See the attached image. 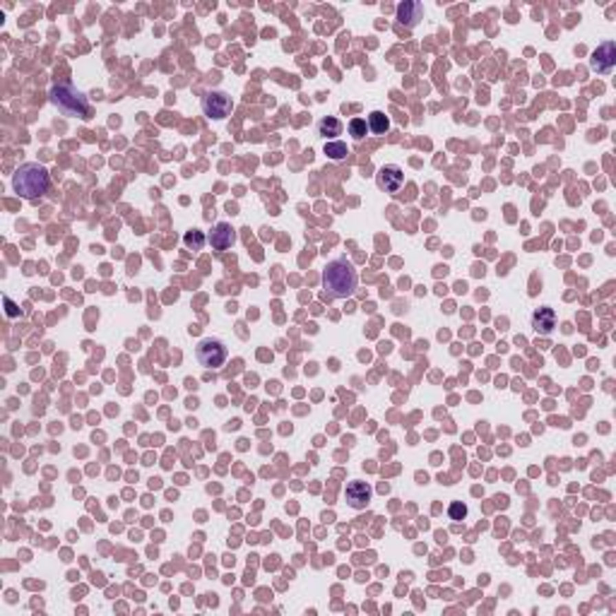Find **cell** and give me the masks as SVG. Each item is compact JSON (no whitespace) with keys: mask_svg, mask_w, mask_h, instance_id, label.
I'll use <instances>...</instances> for the list:
<instances>
[{"mask_svg":"<svg viewBox=\"0 0 616 616\" xmlns=\"http://www.w3.org/2000/svg\"><path fill=\"white\" fill-rule=\"evenodd\" d=\"M356 284H359L356 270L346 258L330 260V263L325 265V270H322V289H325L332 298L354 296Z\"/></svg>","mask_w":616,"mask_h":616,"instance_id":"obj_1","label":"cell"},{"mask_svg":"<svg viewBox=\"0 0 616 616\" xmlns=\"http://www.w3.org/2000/svg\"><path fill=\"white\" fill-rule=\"evenodd\" d=\"M12 188L24 200H38L48 190V171L36 162H27L14 171Z\"/></svg>","mask_w":616,"mask_h":616,"instance_id":"obj_2","label":"cell"},{"mask_svg":"<svg viewBox=\"0 0 616 616\" xmlns=\"http://www.w3.org/2000/svg\"><path fill=\"white\" fill-rule=\"evenodd\" d=\"M51 101H53V106H58V111H60L63 116H67V118H87V111H89L87 96L82 94L80 89H75L72 85L53 87Z\"/></svg>","mask_w":616,"mask_h":616,"instance_id":"obj_3","label":"cell"},{"mask_svg":"<svg viewBox=\"0 0 616 616\" xmlns=\"http://www.w3.org/2000/svg\"><path fill=\"white\" fill-rule=\"evenodd\" d=\"M195 359L200 361V366H205V368H221L226 361L224 342L212 340V337L200 340V344H197V349H195Z\"/></svg>","mask_w":616,"mask_h":616,"instance_id":"obj_4","label":"cell"},{"mask_svg":"<svg viewBox=\"0 0 616 616\" xmlns=\"http://www.w3.org/2000/svg\"><path fill=\"white\" fill-rule=\"evenodd\" d=\"M202 113L207 116V118H214V120H221L226 118V116H231V111H234V101H231V96L226 94V91H207L205 96H202Z\"/></svg>","mask_w":616,"mask_h":616,"instance_id":"obj_5","label":"cell"},{"mask_svg":"<svg viewBox=\"0 0 616 616\" xmlns=\"http://www.w3.org/2000/svg\"><path fill=\"white\" fill-rule=\"evenodd\" d=\"M375 183H378L380 190L390 192V195H395V192H399V188L404 186V173L399 166H395V164H388V166H380L378 173H375Z\"/></svg>","mask_w":616,"mask_h":616,"instance_id":"obj_6","label":"cell"},{"mask_svg":"<svg viewBox=\"0 0 616 616\" xmlns=\"http://www.w3.org/2000/svg\"><path fill=\"white\" fill-rule=\"evenodd\" d=\"M344 496H346V503H349L351 508L361 510V508H366V505L371 503V496H373V489H371V486L366 484V481L354 479V481H349V484H346Z\"/></svg>","mask_w":616,"mask_h":616,"instance_id":"obj_7","label":"cell"},{"mask_svg":"<svg viewBox=\"0 0 616 616\" xmlns=\"http://www.w3.org/2000/svg\"><path fill=\"white\" fill-rule=\"evenodd\" d=\"M529 325H532V330L539 337H549L553 332V327H556V313H553V308L549 306L537 308L532 313V318H529Z\"/></svg>","mask_w":616,"mask_h":616,"instance_id":"obj_8","label":"cell"},{"mask_svg":"<svg viewBox=\"0 0 616 616\" xmlns=\"http://www.w3.org/2000/svg\"><path fill=\"white\" fill-rule=\"evenodd\" d=\"M614 65H616V46L611 41L602 43V46L592 53V67H595L597 72H602V75H606V72L614 70Z\"/></svg>","mask_w":616,"mask_h":616,"instance_id":"obj_9","label":"cell"},{"mask_svg":"<svg viewBox=\"0 0 616 616\" xmlns=\"http://www.w3.org/2000/svg\"><path fill=\"white\" fill-rule=\"evenodd\" d=\"M236 241L234 236V229H231V224H226V221H219V224H214V229H212L210 234V243L214 250H226L231 248Z\"/></svg>","mask_w":616,"mask_h":616,"instance_id":"obj_10","label":"cell"},{"mask_svg":"<svg viewBox=\"0 0 616 616\" xmlns=\"http://www.w3.org/2000/svg\"><path fill=\"white\" fill-rule=\"evenodd\" d=\"M421 14H424V8H421V3H417V0H407V3L397 5V19L404 24V27H417Z\"/></svg>","mask_w":616,"mask_h":616,"instance_id":"obj_11","label":"cell"},{"mask_svg":"<svg viewBox=\"0 0 616 616\" xmlns=\"http://www.w3.org/2000/svg\"><path fill=\"white\" fill-rule=\"evenodd\" d=\"M342 133V123L340 118H335V116H327V118L318 120V135H322V138H337V135Z\"/></svg>","mask_w":616,"mask_h":616,"instance_id":"obj_12","label":"cell"},{"mask_svg":"<svg viewBox=\"0 0 616 616\" xmlns=\"http://www.w3.org/2000/svg\"><path fill=\"white\" fill-rule=\"evenodd\" d=\"M366 123H368L371 133H375V135H385L390 130V118L383 113V111H373V113L368 116V120H366Z\"/></svg>","mask_w":616,"mask_h":616,"instance_id":"obj_13","label":"cell"},{"mask_svg":"<svg viewBox=\"0 0 616 616\" xmlns=\"http://www.w3.org/2000/svg\"><path fill=\"white\" fill-rule=\"evenodd\" d=\"M322 152H325V157L332 159V162H342V159L349 154V149H346L344 142L335 140V142H325V149H322Z\"/></svg>","mask_w":616,"mask_h":616,"instance_id":"obj_14","label":"cell"},{"mask_svg":"<svg viewBox=\"0 0 616 616\" xmlns=\"http://www.w3.org/2000/svg\"><path fill=\"white\" fill-rule=\"evenodd\" d=\"M183 243H186L190 250H200L202 245H205V234H202V231H197V229L186 231V236H183Z\"/></svg>","mask_w":616,"mask_h":616,"instance_id":"obj_15","label":"cell"},{"mask_svg":"<svg viewBox=\"0 0 616 616\" xmlns=\"http://www.w3.org/2000/svg\"><path fill=\"white\" fill-rule=\"evenodd\" d=\"M346 130H349V135L354 140H364L366 133H368V123H366L364 118H351L349 125H346Z\"/></svg>","mask_w":616,"mask_h":616,"instance_id":"obj_16","label":"cell"},{"mask_svg":"<svg viewBox=\"0 0 616 616\" xmlns=\"http://www.w3.org/2000/svg\"><path fill=\"white\" fill-rule=\"evenodd\" d=\"M467 505L462 503V500H452L450 508H448V515H450V520H465L467 518Z\"/></svg>","mask_w":616,"mask_h":616,"instance_id":"obj_17","label":"cell"},{"mask_svg":"<svg viewBox=\"0 0 616 616\" xmlns=\"http://www.w3.org/2000/svg\"><path fill=\"white\" fill-rule=\"evenodd\" d=\"M3 301H5V308H8V318H17L19 316V308L14 306L12 301H10V296H5Z\"/></svg>","mask_w":616,"mask_h":616,"instance_id":"obj_18","label":"cell"}]
</instances>
